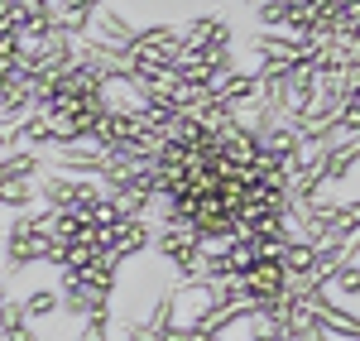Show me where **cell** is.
Returning <instances> with one entry per match:
<instances>
[{
  "instance_id": "cell-4",
  "label": "cell",
  "mask_w": 360,
  "mask_h": 341,
  "mask_svg": "<svg viewBox=\"0 0 360 341\" xmlns=\"http://www.w3.org/2000/svg\"><path fill=\"white\" fill-rule=\"evenodd\" d=\"M240 5H250V10H255V5H259V0H240Z\"/></svg>"
},
{
  "instance_id": "cell-1",
  "label": "cell",
  "mask_w": 360,
  "mask_h": 341,
  "mask_svg": "<svg viewBox=\"0 0 360 341\" xmlns=\"http://www.w3.org/2000/svg\"><path fill=\"white\" fill-rule=\"evenodd\" d=\"M15 303H20L25 322H44V317L58 313V288H53V284H34V288H25Z\"/></svg>"
},
{
  "instance_id": "cell-3",
  "label": "cell",
  "mask_w": 360,
  "mask_h": 341,
  "mask_svg": "<svg viewBox=\"0 0 360 341\" xmlns=\"http://www.w3.org/2000/svg\"><path fill=\"white\" fill-rule=\"evenodd\" d=\"M5 303H10V298H5V279H0V308H5Z\"/></svg>"
},
{
  "instance_id": "cell-2",
  "label": "cell",
  "mask_w": 360,
  "mask_h": 341,
  "mask_svg": "<svg viewBox=\"0 0 360 341\" xmlns=\"http://www.w3.org/2000/svg\"><path fill=\"white\" fill-rule=\"evenodd\" d=\"M77 341H111V313L86 317V322H82V337H77Z\"/></svg>"
}]
</instances>
